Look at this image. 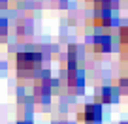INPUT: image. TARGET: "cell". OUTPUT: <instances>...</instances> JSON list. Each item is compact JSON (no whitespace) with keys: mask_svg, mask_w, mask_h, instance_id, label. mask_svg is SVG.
Segmentation results:
<instances>
[{"mask_svg":"<svg viewBox=\"0 0 128 124\" xmlns=\"http://www.w3.org/2000/svg\"><path fill=\"white\" fill-rule=\"evenodd\" d=\"M79 120H83L85 124H100V120H102V104L92 102V104L83 105V109L79 111Z\"/></svg>","mask_w":128,"mask_h":124,"instance_id":"obj_2","label":"cell"},{"mask_svg":"<svg viewBox=\"0 0 128 124\" xmlns=\"http://www.w3.org/2000/svg\"><path fill=\"white\" fill-rule=\"evenodd\" d=\"M117 96H119V90L113 87H104L100 88V92H98V104H109V102H115Z\"/></svg>","mask_w":128,"mask_h":124,"instance_id":"obj_5","label":"cell"},{"mask_svg":"<svg viewBox=\"0 0 128 124\" xmlns=\"http://www.w3.org/2000/svg\"><path fill=\"white\" fill-rule=\"evenodd\" d=\"M40 66H42V55L40 53H19L15 58L17 75L21 79L36 75L40 72Z\"/></svg>","mask_w":128,"mask_h":124,"instance_id":"obj_1","label":"cell"},{"mask_svg":"<svg viewBox=\"0 0 128 124\" xmlns=\"http://www.w3.org/2000/svg\"><path fill=\"white\" fill-rule=\"evenodd\" d=\"M17 124H32V122H28V120H21V122H17Z\"/></svg>","mask_w":128,"mask_h":124,"instance_id":"obj_9","label":"cell"},{"mask_svg":"<svg viewBox=\"0 0 128 124\" xmlns=\"http://www.w3.org/2000/svg\"><path fill=\"white\" fill-rule=\"evenodd\" d=\"M90 49L94 53H98V55L109 53L111 51V40H109V36H94L90 40Z\"/></svg>","mask_w":128,"mask_h":124,"instance_id":"obj_4","label":"cell"},{"mask_svg":"<svg viewBox=\"0 0 128 124\" xmlns=\"http://www.w3.org/2000/svg\"><path fill=\"white\" fill-rule=\"evenodd\" d=\"M90 2H96V4H108V0H90Z\"/></svg>","mask_w":128,"mask_h":124,"instance_id":"obj_8","label":"cell"},{"mask_svg":"<svg viewBox=\"0 0 128 124\" xmlns=\"http://www.w3.org/2000/svg\"><path fill=\"white\" fill-rule=\"evenodd\" d=\"M119 41H120V45H122V49L128 51V24H122V26L119 28Z\"/></svg>","mask_w":128,"mask_h":124,"instance_id":"obj_6","label":"cell"},{"mask_svg":"<svg viewBox=\"0 0 128 124\" xmlns=\"http://www.w3.org/2000/svg\"><path fill=\"white\" fill-rule=\"evenodd\" d=\"M117 90H122L124 94H128V75H124V77H120V79H119Z\"/></svg>","mask_w":128,"mask_h":124,"instance_id":"obj_7","label":"cell"},{"mask_svg":"<svg viewBox=\"0 0 128 124\" xmlns=\"http://www.w3.org/2000/svg\"><path fill=\"white\" fill-rule=\"evenodd\" d=\"M96 26H109L113 21V15H111V9H109L108 4H100L98 9L94 11V17H92Z\"/></svg>","mask_w":128,"mask_h":124,"instance_id":"obj_3","label":"cell"},{"mask_svg":"<svg viewBox=\"0 0 128 124\" xmlns=\"http://www.w3.org/2000/svg\"><path fill=\"white\" fill-rule=\"evenodd\" d=\"M126 66H128V58H126Z\"/></svg>","mask_w":128,"mask_h":124,"instance_id":"obj_10","label":"cell"}]
</instances>
